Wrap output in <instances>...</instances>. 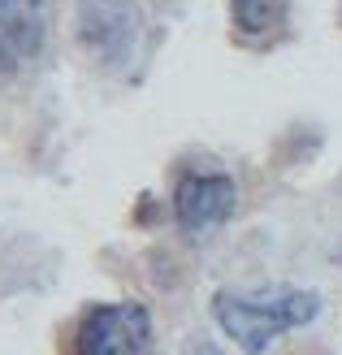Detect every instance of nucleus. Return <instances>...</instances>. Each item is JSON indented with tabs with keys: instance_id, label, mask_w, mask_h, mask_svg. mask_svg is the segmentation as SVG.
I'll return each instance as SVG.
<instances>
[{
	"instance_id": "nucleus-5",
	"label": "nucleus",
	"mask_w": 342,
	"mask_h": 355,
	"mask_svg": "<svg viewBox=\"0 0 342 355\" xmlns=\"http://www.w3.org/2000/svg\"><path fill=\"white\" fill-rule=\"evenodd\" d=\"M5 9L17 35V48H22V57H31L44 40V0H5Z\"/></svg>"
},
{
	"instance_id": "nucleus-4",
	"label": "nucleus",
	"mask_w": 342,
	"mask_h": 355,
	"mask_svg": "<svg viewBox=\"0 0 342 355\" xmlns=\"http://www.w3.org/2000/svg\"><path fill=\"white\" fill-rule=\"evenodd\" d=\"M234 204H239V191H234V178L225 173H182L173 191V212L187 230H212L221 225Z\"/></svg>"
},
{
	"instance_id": "nucleus-3",
	"label": "nucleus",
	"mask_w": 342,
	"mask_h": 355,
	"mask_svg": "<svg viewBox=\"0 0 342 355\" xmlns=\"http://www.w3.org/2000/svg\"><path fill=\"white\" fill-rule=\"evenodd\" d=\"M139 35H143V13L135 0H78V40L104 65L130 61Z\"/></svg>"
},
{
	"instance_id": "nucleus-6",
	"label": "nucleus",
	"mask_w": 342,
	"mask_h": 355,
	"mask_svg": "<svg viewBox=\"0 0 342 355\" xmlns=\"http://www.w3.org/2000/svg\"><path fill=\"white\" fill-rule=\"evenodd\" d=\"M230 9H234V26H239V31L260 35L268 26H277L282 0H230Z\"/></svg>"
},
{
	"instance_id": "nucleus-7",
	"label": "nucleus",
	"mask_w": 342,
	"mask_h": 355,
	"mask_svg": "<svg viewBox=\"0 0 342 355\" xmlns=\"http://www.w3.org/2000/svg\"><path fill=\"white\" fill-rule=\"evenodd\" d=\"M17 57H22V48H17V35H13V22H9V9H5V0H0V69H9Z\"/></svg>"
},
{
	"instance_id": "nucleus-1",
	"label": "nucleus",
	"mask_w": 342,
	"mask_h": 355,
	"mask_svg": "<svg viewBox=\"0 0 342 355\" xmlns=\"http://www.w3.org/2000/svg\"><path fill=\"white\" fill-rule=\"evenodd\" d=\"M320 312L316 291H221L212 299L217 325L239 343L243 355L268 351L282 334L308 325Z\"/></svg>"
},
{
	"instance_id": "nucleus-2",
	"label": "nucleus",
	"mask_w": 342,
	"mask_h": 355,
	"mask_svg": "<svg viewBox=\"0 0 342 355\" xmlns=\"http://www.w3.org/2000/svg\"><path fill=\"white\" fill-rule=\"evenodd\" d=\"M78 355H152V316L143 304H100L78 321Z\"/></svg>"
}]
</instances>
